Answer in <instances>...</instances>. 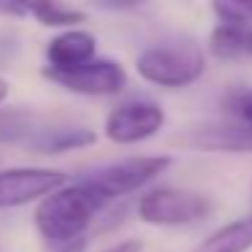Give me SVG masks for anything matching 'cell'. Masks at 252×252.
<instances>
[{"instance_id":"cell-1","label":"cell","mask_w":252,"mask_h":252,"mask_svg":"<svg viewBox=\"0 0 252 252\" xmlns=\"http://www.w3.org/2000/svg\"><path fill=\"white\" fill-rule=\"evenodd\" d=\"M106 206H109V201L84 176L76 182H65L46 198H41L33 214V222L46 244H55L63 250L68 244L82 241L93 220L100 212H106Z\"/></svg>"},{"instance_id":"cell-2","label":"cell","mask_w":252,"mask_h":252,"mask_svg":"<svg viewBox=\"0 0 252 252\" xmlns=\"http://www.w3.org/2000/svg\"><path fill=\"white\" fill-rule=\"evenodd\" d=\"M136 71L144 82L165 90H182L195 84L206 71V55L190 38L155 44L138 55Z\"/></svg>"},{"instance_id":"cell-3","label":"cell","mask_w":252,"mask_h":252,"mask_svg":"<svg viewBox=\"0 0 252 252\" xmlns=\"http://www.w3.org/2000/svg\"><path fill=\"white\" fill-rule=\"evenodd\" d=\"M138 220L155 228H182L203 220L212 212V201L190 187H152L138 198Z\"/></svg>"},{"instance_id":"cell-4","label":"cell","mask_w":252,"mask_h":252,"mask_svg":"<svg viewBox=\"0 0 252 252\" xmlns=\"http://www.w3.org/2000/svg\"><path fill=\"white\" fill-rule=\"evenodd\" d=\"M171 163H174L171 155H138V158H125L111 165H103V168L87 174V179L111 203V201H120V198L141 190V187H147Z\"/></svg>"},{"instance_id":"cell-5","label":"cell","mask_w":252,"mask_h":252,"mask_svg":"<svg viewBox=\"0 0 252 252\" xmlns=\"http://www.w3.org/2000/svg\"><path fill=\"white\" fill-rule=\"evenodd\" d=\"M44 76L76 95H117L125 90L127 73L114 60H90L76 68H46Z\"/></svg>"},{"instance_id":"cell-6","label":"cell","mask_w":252,"mask_h":252,"mask_svg":"<svg viewBox=\"0 0 252 252\" xmlns=\"http://www.w3.org/2000/svg\"><path fill=\"white\" fill-rule=\"evenodd\" d=\"M65 182H71L68 174L57 168H3L0 171V209L35 203Z\"/></svg>"},{"instance_id":"cell-7","label":"cell","mask_w":252,"mask_h":252,"mask_svg":"<svg viewBox=\"0 0 252 252\" xmlns=\"http://www.w3.org/2000/svg\"><path fill=\"white\" fill-rule=\"evenodd\" d=\"M165 125V111L149 100H130L122 103L106 117L103 133L114 144H138L160 133Z\"/></svg>"},{"instance_id":"cell-8","label":"cell","mask_w":252,"mask_h":252,"mask_svg":"<svg viewBox=\"0 0 252 252\" xmlns=\"http://www.w3.org/2000/svg\"><path fill=\"white\" fill-rule=\"evenodd\" d=\"M98 41L87 30H63L60 35L49 41L46 46V60L49 68H76L95 60Z\"/></svg>"},{"instance_id":"cell-9","label":"cell","mask_w":252,"mask_h":252,"mask_svg":"<svg viewBox=\"0 0 252 252\" xmlns=\"http://www.w3.org/2000/svg\"><path fill=\"white\" fill-rule=\"evenodd\" d=\"M95 133L90 127H79V125H63V127H49V130H38L30 138V149L41 155H63V152H73V149H84L95 144Z\"/></svg>"},{"instance_id":"cell-10","label":"cell","mask_w":252,"mask_h":252,"mask_svg":"<svg viewBox=\"0 0 252 252\" xmlns=\"http://www.w3.org/2000/svg\"><path fill=\"white\" fill-rule=\"evenodd\" d=\"M252 250V212L244 217H236L209 233L195 252H250Z\"/></svg>"},{"instance_id":"cell-11","label":"cell","mask_w":252,"mask_h":252,"mask_svg":"<svg viewBox=\"0 0 252 252\" xmlns=\"http://www.w3.org/2000/svg\"><path fill=\"white\" fill-rule=\"evenodd\" d=\"M247 44H250V25L220 22L209 35V46L217 57H241L247 55Z\"/></svg>"},{"instance_id":"cell-12","label":"cell","mask_w":252,"mask_h":252,"mask_svg":"<svg viewBox=\"0 0 252 252\" xmlns=\"http://www.w3.org/2000/svg\"><path fill=\"white\" fill-rule=\"evenodd\" d=\"M38 133V117L22 109H0V144L30 141Z\"/></svg>"},{"instance_id":"cell-13","label":"cell","mask_w":252,"mask_h":252,"mask_svg":"<svg viewBox=\"0 0 252 252\" xmlns=\"http://www.w3.org/2000/svg\"><path fill=\"white\" fill-rule=\"evenodd\" d=\"M212 11L220 22L252 25V0H212Z\"/></svg>"},{"instance_id":"cell-14","label":"cell","mask_w":252,"mask_h":252,"mask_svg":"<svg viewBox=\"0 0 252 252\" xmlns=\"http://www.w3.org/2000/svg\"><path fill=\"white\" fill-rule=\"evenodd\" d=\"M228 109L233 111V117L250 130V136H252V90H241V93L230 95Z\"/></svg>"},{"instance_id":"cell-15","label":"cell","mask_w":252,"mask_h":252,"mask_svg":"<svg viewBox=\"0 0 252 252\" xmlns=\"http://www.w3.org/2000/svg\"><path fill=\"white\" fill-rule=\"evenodd\" d=\"M19 6H22L28 14H33V17L41 22V19H44L46 14L57 6V0H19Z\"/></svg>"},{"instance_id":"cell-16","label":"cell","mask_w":252,"mask_h":252,"mask_svg":"<svg viewBox=\"0 0 252 252\" xmlns=\"http://www.w3.org/2000/svg\"><path fill=\"white\" fill-rule=\"evenodd\" d=\"M95 6L106 8V11H130V8H138L149 0H93Z\"/></svg>"},{"instance_id":"cell-17","label":"cell","mask_w":252,"mask_h":252,"mask_svg":"<svg viewBox=\"0 0 252 252\" xmlns=\"http://www.w3.org/2000/svg\"><path fill=\"white\" fill-rule=\"evenodd\" d=\"M141 241L138 239H125V241H120V244H114V247H109V250H103V252H141Z\"/></svg>"},{"instance_id":"cell-18","label":"cell","mask_w":252,"mask_h":252,"mask_svg":"<svg viewBox=\"0 0 252 252\" xmlns=\"http://www.w3.org/2000/svg\"><path fill=\"white\" fill-rule=\"evenodd\" d=\"M0 14H6V17H19V14H25V8L19 6V0H0Z\"/></svg>"},{"instance_id":"cell-19","label":"cell","mask_w":252,"mask_h":252,"mask_svg":"<svg viewBox=\"0 0 252 252\" xmlns=\"http://www.w3.org/2000/svg\"><path fill=\"white\" fill-rule=\"evenodd\" d=\"M84 247H87V241H76V244H68V247H63L60 252H84Z\"/></svg>"},{"instance_id":"cell-20","label":"cell","mask_w":252,"mask_h":252,"mask_svg":"<svg viewBox=\"0 0 252 252\" xmlns=\"http://www.w3.org/2000/svg\"><path fill=\"white\" fill-rule=\"evenodd\" d=\"M6 98H8V82L6 79H0V103H3Z\"/></svg>"},{"instance_id":"cell-21","label":"cell","mask_w":252,"mask_h":252,"mask_svg":"<svg viewBox=\"0 0 252 252\" xmlns=\"http://www.w3.org/2000/svg\"><path fill=\"white\" fill-rule=\"evenodd\" d=\"M247 55L252 57V25H250V44H247Z\"/></svg>"}]
</instances>
